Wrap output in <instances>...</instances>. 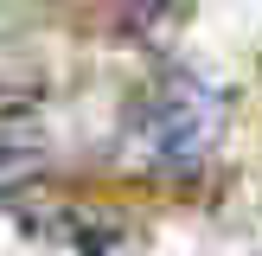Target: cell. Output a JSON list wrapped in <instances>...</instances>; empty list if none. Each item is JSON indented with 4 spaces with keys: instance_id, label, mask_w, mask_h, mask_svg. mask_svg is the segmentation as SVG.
Masks as SVG:
<instances>
[{
    "instance_id": "1",
    "label": "cell",
    "mask_w": 262,
    "mask_h": 256,
    "mask_svg": "<svg viewBox=\"0 0 262 256\" xmlns=\"http://www.w3.org/2000/svg\"><path fill=\"white\" fill-rule=\"evenodd\" d=\"M224 122H230V102L217 83H205L199 71H166L147 83V96L128 115V154L147 173L186 179L217 154Z\"/></svg>"
},
{
    "instance_id": "2",
    "label": "cell",
    "mask_w": 262,
    "mask_h": 256,
    "mask_svg": "<svg viewBox=\"0 0 262 256\" xmlns=\"http://www.w3.org/2000/svg\"><path fill=\"white\" fill-rule=\"evenodd\" d=\"M19 224L45 256H109L128 237V224L96 199H26Z\"/></svg>"
},
{
    "instance_id": "3",
    "label": "cell",
    "mask_w": 262,
    "mask_h": 256,
    "mask_svg": "<svg viewBox=\"0 0 262 256\" xmlns=\"http://www.w3.org/2000/svg\"><path fill=\"white\" fill-rule=\"evenodd\" d=\"M45 154H51V135H45L38 102L32 96H0V205L26 199V186L45 173Z\"/></svg>"
},
{
    "instance_id": "4",
    "label": "cell",
    "mask_w": 262,
    "mask_h": 256,
    "mask_svg": "<svg viewBox=\"0 0 262 256\" xmlns=\"http://www.w3.org/2000/svg\"><path fill=\"white\" fill-rule=\"evenodd\" d=\"M109 13H115V26H122V32L147 38V32H160V26H173L179 0H109Z\"/></svg>"
}]
</instances>
